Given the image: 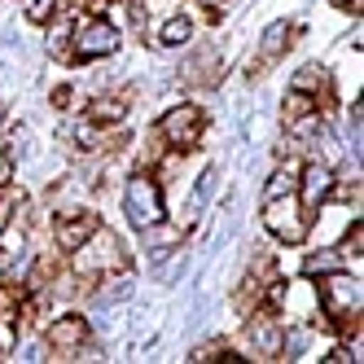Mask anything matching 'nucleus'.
<instances>
[{"label": "nucleus", "mask_w": 364, "mask_h": 364, "mask_svg": "<svg viewBox=\"0 0 364 364\" xmlns=\"http://www.w3.org/2000/svg\"><path fill=\"white\" fill-rule=\"evenodd\" d=\"M333 268H343V259H338L333 250H321V255H307L303 259V272L307 277H321V272H333Z\"/></svg>", "instance_id": "obj_22"}, {"label": "nucleus", "mask_w": 364, "mask_h": 364, "mask_svg": "<svg viewBox=\"0 0 364 364\" xmlns=\"http://www.w3.org/2000/svg\"><path fill=\"white\" fill-rule=\"evenodd\" d=\"M264 228L272 232L277 242L285 246H303L307 242V228H311V211L299 202V193H281L264 202Z\"/></svg>", "instance_id": "obj_2"}, {"label": "nucleus", "mask_w": 364, "mask_h": 364, "mask_svg": "<svg viewBox=\"0 0 364 364\" xmlns=\"http://www.w3.org/2000/svg\"><path fill=\"white\" fill-rule=\"evenodd\" d=\"M311 110H316V97L290 88V92H285V101H281V123H294V119H303V114H311Z\"/></svg>", "instance_id": "obj_19"}, {"label": "nucleus", "mask_w": 364, "mask_h": 364, "mask_svg": "<svg viewBox=\"0 0 364 364\" xmlns=\"http://www.w3.org/2000/svg\"><path fill=\"white\" fill-rule=\"evenodd\" d=\"M114 48H119V27H114V22L110 18H88L66 62L70 66H84V62H97V58H110Z\"/></svg>", "instance_id": "obj_7"}, {"label": "nucleus", "mask_w": 364, "mask_h": 364, "mask_svg": "<svg viewBox=\"0 0 364 364\" xmlns=\"http://www.w3.org/2000/svg\"><path fill=\"white\" fill-rule=\"evenodd\" d=\"M101 224V215L97 211H62L58 215V224H53V242H58V250H75V246H84L88 242V232Z\"/></svg>", "instance_id": "obj_11"}, {"label": "nucleus", "mask_w": 364, "mask_h": 364, "mask_svg": "<svg viewBox=\"0 0 364 364\" xmlns=\"http://www.w3.org/2000/svg\"><path fill=\"white\" fill-rule=\"evenodd\" d=\"M70 101H75L70 88H58V92H53V106H70Z\"/></svg>", "instance_id": "obj_27"}, {"label": "nucleus", "mask_w": 364, "mask_h": 364, "mask_svg": "<svg viewBox=\"0 0 364 364\" xmlns=\"http://www.w3.org/2000/svg\"><path fill=\"white\" fill-rule=\"evenodd\" d=\"M171 149H180V154H189V149H198V141H202V132H206V110L202 106H193V101H185V106H171L163 119H159V127H154Z\"/></svg>", "instance_id": "obj_4"}, {"label": "nucleus", "mask_w": 364, "mask_h": 364, "mask_svg": "<svg viewBox=\"0 0 364 364\" xmlns=\"http://www.w3.org/2000/svg\"><path fill=\"white\" fill-rule=\"evenodd\" d=\"M329 5H338V9H355V14H360V0H329Z\"/></svg>", "instance_id": "obj_28"}, {"label": "nucleus", "mask_w": 364, "mask_h": 364, "mask_svg": "<svg viewBox=\"0 0 364 364\" xmlns=\"http://www.w3.org/2000/svg\"><path fill=\"white\" fill-rule=\"evenodd\" d=\"M329 198L347 202V206H360V167L338 171V176H333V185H329Z\"/></svg>", "instance_id": "obj_16"}, {"label": "nucleus", "mask_w": 364, "mask_h": 364, "mask_svg": "<svg viewBox=\"0 0 364 364\" xmlns=\"http://www.w3.org/2000/svg\"><path fill=\"white\" fill-rule=\"evenodd\" d=\"M58 268H62L58 255H40L31 264V272H27V290H48V281L58 277Z\"/></svg>", "instance_id": "obj_20"}, {"label": "nucleus", "mask_w": 364, "mask_h": 364, "mask_svg": "<svg viewBox=\"0 0 364 364\" xmlns=\"http://www.w3.org/2000/svg\"><path fill=\"white\" fill-rule=\"evenodd\" d=\"M127 97H132V92H123V97H97L84 119H92V123H101V127L123 123V119H127Z\"/></svg>", "instance_id": "obj_14"}, {"label": "nucleus", "mask_w": 364, "mask_h": 364, "mask_svg": "<svg viewBox=\"0 0 364 364\" xmlns=\"http://www.w3.org/2000/svg\"><path fill=\"white\" fill-rule=\"evenodd\" d=\"M246 338H250V351L264 355V360H281L285 355V321L277 316V307H255L246 311Z\"/></svg>", "instance_id": "obj_6"}, {"label": "nucleus", "mask_w": 364, "mask_h": 364, "mask_svg": "<svg viewBox=\"0 0 364 364\" xmlns=\"http://www.w3.org/2000/svg\"><path fill=\"white\" fill-rule=\"evenodd\" d=\"M70 268L84 272V277H101V272H132V255L123 250L119 232H110L106 224H97L88 232L84 246L70 250Z\"/></svg>", "instance_id": "obj_1"}, {"label": "nucleus", "mask_w": 364, "mask_h": 364, "mask_svg": "<svg viewBox=\"0 0 364 364\" xmlns=\"http://www.w3.org/2000/svg\"><path fill=\"white\" fill-rule=\"evenodd\" d=\"M294 40H299V27H294V22H272V27L264 31V40H259L255 62H246V80H264V70H272L285 48H294Z\"/></svg>", "instance_id": "obj_8"}, {"label": "nucleus", "mask_w": 364, "mask_h": 364, "mask_svg": "<svg viewBox=\"0 0 364 364\" xmlns=\"http://www.w3.org/2000/svg\"><path fill=\"white\" fill-rule=\"evenodd\" d=\"M351 307H360V281L347 277L343 268L321 272V285H316V311L329 321V329H333V321L343 316V311H351Z\"/></svg>", "instance_id": "obj_5"}, {"label": "nucleus", "mask_w": 364, "mask_h": 364, "mask_svg": "<svg viewBox=\"0 0 364 364\" xmlns=\"http://www.w3.org/2000/svg\"><path fill=\"white\" fill-rule=\"evenodd\" d=\"M325 80H329V70H325V66H303V70L294 75V84H290V88H299V92H316Z\"/></svg>", "instance_id": "obj_23"}, {"label": "nucleus", "mask_w": 364, "mask_h": 364, "mask_svg": "<svg viewBox=\"0 0 364 364\" xmlns=\"http://www.w3.org/2000/svg\"><path fill=\"white\" fill-rule=\"evenodd\" d=\"M294 189H299V167H294V163H285V167L268 180L264 198H281V193H294Z\"/></svg>", "instance_id": "obj_21"}, {"label": "nucleus", "mask_w": 364, "mask_h": 364, "mask_svg": "<svg viewBox=\"0 0 364 364\" xmlns=\"http://www.w3.org/2000/svg\"><path fill=\"white\" fill-rule=\"evenodd\" d=\"M123 211H127V220H132L136 228H149L154 220H163L167 215V206H163V180L154 176V171H136L132 180H127V189H123Z\"/></svg>", "instance_id": "obj_3"}, {"label": "nucleus", "mask_w": 364, "mask_h": 364, "mask_svg": "<svg viewBox=\"0 0 364 364\" xmlns=\"http://www.w3.org/2000/svg\"><path fill=\"white\" fill-rule=\"evenodd\" d=\"M18 343V325H14V311H0V355H9Z\"/></svg>", "instance_id": "obj_24"}, {"label": "nucleus", "mask_w": 364, "mask_h": 364, "mask_svg": "<svg viewBox=\"0 0 364 364\" xmlns=\"http://www.w3.org/2000/svg\"><path fill=\"white\" fill-rule=\"evenodd\" d=\"M360 250H364V224L355 220V224L347 228V237H343V255H355V259H360Z\"/></svg>", "instance_id": "obj_26"}, {"label": "nucleus", "mask_w": 364, "mask_h": 364, "mask_svg": "<svg viewBox=\"0 0 364 364\" xmlns=\"http://www.w3.org/2000/svg\"><path fill=\"white\" fill-rule=\"evenodd\" d=\"M145 232V246L154 250V255H163V250H171V246H180V237H185V232H180L176 224H167V215L163 220H154L149 228H141Z\"/></svg>", "instance_id": "obj_15"}, {"label": "nucleus", "mask_w": 364, "mask_h": 364, "mask_svg": "<svg viewBox=\"0 0 364 364\" xmlns=\"http://www.w3.org/2000/svg\"><path fill=\"white\" fill-rule=\"evenodd\" d=\"M44 27H48L44 48H48V53H53L58 62H66V58H70V36H75V14H70V9H58L53 18L44 22Z\"/></svg>", "instance_id": "obj_13"}, {"label": "nucleus", "mask_w": 364, "mask_h": 364, "mask_svg": "<svg viewBox=\"0 0 364 364\" xmlns=\"http://www.w3.org/2000/svg\"><path fill=\"white\" fill-rule=\"evenodd\" d=\"M220 70H224V62H220L215 48H198V53L185 62V70H180V80H185L189 88H215Z\"/></svg>", "instance_id": "obj_12"}, {"label": "nucleus", "mask_w": 364, "mask_h": 364, "mask_svg": "<svg viewBox=\"0 0 364 364\" xmlns=\"http://www.w3.org/2000/svg\"><path fill=\"white\" fill-rule=\"evenodd\" d=\"M53 14H58V0H27V18L40 22V27H44V22L53 18Z\"/></svg>", "instance_id": "obj_25"}, {"label": "nucleus", "mask_w": 364, "mask_h": 364, "mask_svg": "<svg viewBox=\"0 0 364 364\" xmlns=\"http://www.w3.org/2000/svg\"><path fill=\"white\" fill-rule=\"evenodd\" d=\"M189 360H193V364H211V360H215V364H242L246 355H242V351H232L228 343H202V347H193Z\"/></svg>", "instance_id": "obj_17"}, {"label": "nucleus", "mask_w": 364, "mask_h": 364, "mask_svg": "<svg viewBox=\"0 0 364 364\" xmlns=\"http://www.w3.org/2000/svg\"><path fill=\"white\" fill-rule=\"evenodd\" d=\"M189 36H193V22H189L185 14H176V18H167V22H163L159 44H163V48H180V44H189Z\"/></svg>", "instance_id": "obj_18"}, {"label": "nucleus", "mask_w": 364, "mask_h": 364, "mask_svg": "<svg viewBox=\"0 0 364 364\" xmlns=\"http://www.w3.org/2000/svg\"><path fill=\"white\" fill-rule=\"evenodd\" d=\"M329 185H333V167L329 163H321V159H307L303 167H299V202L307 206V211H316V206L329 198Z\"/></svg>", "instance_id": "obj_10"}, {"label": "nucleus", "mask_w": 364, "mask_h": 364, "mask_svg": "<svg viewBox=\"0 0 364 364\" xmlns=\"http://www.w3.org/2000/svg\"><path fill=\"white\" fill-rule=\"evenodd\" d=\"M88 316H80V311H66V316H58V321H48L44 325V343H48V351H80L84 343H88Z\"/></svg>", "instance_id": "obj_9"}]
</instances>
